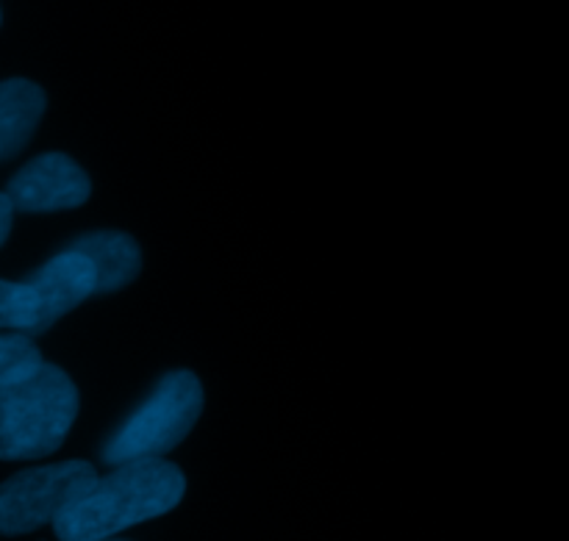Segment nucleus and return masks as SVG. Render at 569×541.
<instances>
[{
  "mask_svg": "<svg viewBox=\"0 0 569 541\" xmlns=\"http://www.w3.org/2000/svg\"><path fill=\"white\" fill-rule=\"evenodd\" d=\"M98 475L87 461L33 467L0 483V533L22 537L44 528L59 517L70 494Z\"/></svg>",
  "mask_w": 569,
  "mask_h": 541,
  "instance_id": "nucleus-4",
  "label": "nucleus"
},
{
  "mask_svg": "<svg viewBox=\"0 0 569 541\" xmlns=\"http://www.w3.org/2000/svg\"><path fill=\"white\" fill-rule=\"evenodd\" d=\"M22 283L31 298L26 337H37V333L48 331L67 311L81 305L89 294H94V270L81 253L64 250Z\"/></svg>",
  "mask_w": 569,
  "mask_h": 541,
  "instance_id": "nucleus-5",
  "label": "nucleus"
},
{
  "mask_svg": "<svg viewBox=\"0 0 569 541\" xmlns=\"http://www.w3.org/2000/svg\"><path fill=\"white\" fill-rule=\"evenodd\" d=\"M76 414V383L53 364H42L26 381L0 387V459L33 461L56 453Z\"/></svg>",
  "mask_w": 569,
  "mask_h": 541,
  "instance_id": "nucleus-2",
  "label": "nucleus"
},
{
  "mask_svg": "<svg viewBox=\"0 0 569 541\" xmlns=\"http://www.w3.org/2000/svg\"><path fill=\"white\" fill-rule=\"evenodd\" d=\"M203 411V389L187 370H176L159 381L150 398L131 414V420L109 439L103 450L106 464L120 467L131 461H156L187 439Z\"/></svg>",
  "mask_w": 569,
  "mask_h": 541,
  "instance_id": "nucleus-3",
  "label": "nucleus"
},
{
  "mask_svg": "<svg viewBox=\"0 0 569 541\" xmlns=\"http://www.w3.org/2000/svg\"><path fill=\"white\" fill-rule=\"evenodd\" d=\"M11 220H14V209H11L9 198H6V194L0 192V244H3L6 239H9Z\"/></svg>",
  "mask_w": 569,
  "mask_h": 541,
  "instance_id": "nucleus-11",
  "label": "nucleus"
},
{
  "mask_svg": "<svg viewBox=\"0 0 569 541\" xmlns=\"http://www.w3.org/2000/svg\"><path fill=\"white\" fill-rule=\"evenodd\" d=\"M44 114V92L26 78L0 81V159L20 153Z\"/></svg>",
  "mask_w": 569,
  "mask_h": 541,
  "instance_id": "nucleus-8",
  "label": "nucleus"
},
{
  "mask_svg": "<svg viewBox=\"0 0 569 541\" xmlns=\"http://www.w3.org/2000/svg\"><path fill=\"white\" fill-rule=\"evenodd\" d=\"M37 344L22 333H0V387L26 381L42 367Z\"/></svg>",
  "mask_w": 569,
  "mask_h": 541,
  "instance_id": "nucleus-9",
  "label": "nucleus"
},
{
  "mask_svg": "<svg viewBox=\"0 0 569 541\" xmlns=\"http://www.w3.org/2000/svg\"><path fill=\"white\" fill-rule=\"evenodd\" d=\"M183 489V472L170 461L120 464L109 475L81 483L53 520V531L61 541H106L176 509Z\"/></svg>",
  "mask_w": 569,
  "mask_h": 541,
  "instance_id": "nucleus-1",
  "label": "nucleus"
},
{
  "mask_svg": "<svg viewBox=\"0 0 569 541\" xmlns=\"http://www.w3.org/2000/svg\"><path fill=\"white\" fill-rule=\"evenodd\" d=\"M28 311H31V298H28L26 283L0 281V333H22L26 337Z\"/></svg>",
  "mask_w": 569,
  "mask_h": 541,
  "instance_id": "nucleus-10",
  "label": "nucleus"
},
{
  "mask_svg": "<svg viewBox=\"0 0 569 541\" xmlns=\"http://www.w3.org/2000/svg\"><path fill=\"white\" fill-rule=\"evenodd\" d=\"M70 250L81 253L92 264L94 292H117V289L128 287L142 270L139 244L120 231L83 233L81 239L72 242Z\"/></svg>",
  "mask_w": 569,
  "mask_h": 541,
  "instance_id": "nucleus-7",
  "label": "nucleus"
},
{
  "mask_svg": "<svg viewBox=\"0 0 569 541\" xmlns=\"http://www.w3.org/2000/svg\"><path fill=\"white\" fill-rule=\"evenodd\" d=\"M89 189V176L70 156L44 153L11 178L6 198L20 211H61L87 203Z\"/></svg>",
  "mask_w": 569,
  "mask_h": 541,
  "instance_id": "nucleus-6",
  "label": "nucleus"
}]
</instances>
